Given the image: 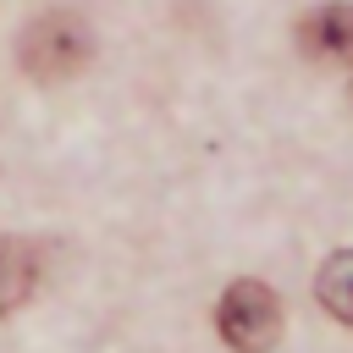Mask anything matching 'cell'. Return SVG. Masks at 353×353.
Returning <instances> with one entry per match:
<instances>
[{
	"label": "cell",
	"instance_id": "6da1fadb",
	"mask_svg": "<svg viewBox=\"0 0 353 353\" xmlns=\"http://www.w3.org/2000/svg\"><path fill=\"white\" fill-rule=\"evenodd\" d=\"M94 55V33L77 11L66 6H44L22 33H17V66L39 83V88H55V83H72Z\"/></svg>",
	"mask_w": 353,
	"mask_h": 353
},
{
	"label": "cell",
	"instance_id": "7a4b0ae2",
	"mask_svg": "<svg viewBox=\"0 0 353 353\" xmlns=\"http://www.w3.org/2000/svg\"><path fill=\"white\" fill-rule=\"evenodd\" d=\"M215 331H221V342H226L232 353H270V347L281 342V298H276L265 281L243 276V281H232V287L221 292V303H215Z\"/></svg>",
	"mask_w": 353,
	"mask_h": 353
},
{
	"label": "cell",
	"instance_id": "3957f363",
	"mask_svg": "<svg viewBox=\"0 0 353 353\" xmlns=\"http://www.w3.org/2000/svg\"><path fill=\"white\" fill-rule=\"evenodd\" d=\"M298 50L320 66H353V6L331 0L298 22Z\"/></svg>",
	"mask_w": 353,
	"mask_h": 353
},
{
	"label": "cell",
	"instance_id": "277c9868",
	"mask_svg": "<svg viewBox=\"0 0 353 353\" xmlns=\"http://www.w3.org/2000/svg\"><path fill=\"white\" fill-rule=\"evenodd\" d=\"M39 276H44L39 243L33 237H17V232H0V320L17 314L39 292Z\"/></svg>",
	"mask_w": 353,
	"mask_h": 353
},
{
	"label": "cell",
	"instance_id": "5b68a950",
	"mask_svg": "<svg viewBox=\"0 0 353 353\" xmlns=\"http://www.w3.org/2000/svg\"><path fill=\"white\" fill-rule=\"evenodd\" d=\"M314 298H320V309H325L331 320L353 325V248H342V254H331V259L320 265Z\"/></svg>",
	"mask_w": 353,
	"mask_h": 353
}]
</instances>
